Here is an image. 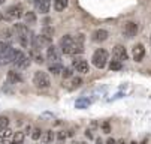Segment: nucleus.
I'll return each mask as SVG.
<instances>
[{"label": "nucleus", "mask_w": 151, "mask_h": 144, "mask_svg": "<svg viewBox=\"0 0 151 144\" xmlns=\"http://www.w3.org/2000/svg\"><path fill=\"white\" fill-rule=\"evenodd\" d=\"M14 33L18 39V42L21 47H24V48H29L30 42H32V36H30V32H29V27L26 24H21V23H17L14 24Z\"/></svg>", "instance_id": "f257e3e1"}, {"label": "nucleus", "mask_w": 151, "mask_h": 144, "mask_svg": "<svg viewBox=\"0 0 151 144\" xmlns=\"http://www.w3.org/2000/svg\"><path fill=\"white\" fill-rule=\"evenodd\" d=\"M60 48L64 54H69V56H73V54H81L78 47H76V42H75V38H72L70 35H64L61 39H60Z\"/></svg>", "instance_id": "f03ea898"}, {"label": "nucleus", "mask_w": 151, "mask_h": 144, "mask_svg": "<svg viewBox=\"0 0 151 144\" xmlns=\"http://www.w3.org/2000/svg\"><path fill=\"white\" fill-rule=\"evenodd\" d=\"M108 60H109V53H108L105 48H97L91 57V62L93 65L97 68V69H103L106 65H108Z\"/></svg>", "instance_id": "7ed1b4c3"}, {"label": "nucleus", "mask_w": 151, "mask_h": 144, "mask_svg": "<svg viewBox=\"0 0 151 144\" xmlns=\"http://www.w3.org/2000/svg\"><path fill=\"white\" fill-rule=\"evenodd\" d=\"M33 84H35L36 87H39V89H47V87H50L51 81H50L48 74L44 72V71H36L35 75H33Z\"/></svg>", "instance_id": "20e7f679"}, {"label": "nucleus", "mask_w": 151, "mask_h": 144, "mask_svg": "<svg viewBox=\"0 0 151 144\" xmlns=\"http://www.w3.org/2000/svg\"><path fill=\"white\" fill-rule=\"evenodd\" d=\"M21 17H24V9H23V5L19 3L9 6L5 12V20H8V21L9 20H18Z\"/></svg>", "instance_id": "39448f33"}, {"label": "nucleus", "mask_w": 151, "mask_h": 144, "mask_svg": "<svg viewBox=\"0 0 151 144\" xmlns=\"http://www.w3.org/2000/svg\"><path fill=\"white\" fill-rule=\"evenodd\" d=\"M12 63L19 68V69H26L30 66V59L23 53V51H19V50H15V56H14V60H12Z\"/></svg>", "instance_id": "423d86ee"}, {"label": "nucleus", "mask_w": 151, "mask_h": 144, "mask_svg": "<svg viewBox=\"0 0 151 144\" xmlns=\"http://www.w3.org/2000/svg\"><path fill=\"white\" fill-rule=\"evenodd\" d=\"M72 66L76 69V72H81V74H88L90 72V66H88V62L84 60L81 57H75L72 60Z\"/></svg>", "instance_id": "0eeeda50"}, {"label": "nucleus", "mask_w": 151, "mask_h": 144, "mask_svg": "<svg viewBox=\"0 0 151 144\" xmlns=\"http://www.w3.org/2000/svg\"><path fill=\"white\" fill-rule=\"evenodd\" d=\"M129 54L126 51V48L123 45H115L114 50H112V60L115 62H120V63H123L124 60H127Z\"/></svg>", "instance_id": "6e6552de"}, {"label": "nucleus", "mask_w": 151, "mask_h": 144, "mask_svg": "<svg viewBox=\"0 0 151 144\" xmlns=\"http://www.w3.org/2000/svg\"><path fill=\"white\" fill-rule=\"evenodd\" d=\"M138 24L136 23H133V21H127L126 24H124V29H123V33H124V36L127 38V39H132V38H135L136 36V33H138Z\"/></svg>", "instance_id": "1a4fd4ad"}, {"label": "nucleus", "mask_w": 151, "mask_h": 144, "mask_svg": "<svg viewBox=\"0 0 151 144\" xmlns=\"http://www.w3.org/2000/svg\"><path fill=\"white\" fill-rule=\"evenodd\" d=\"M47 59H48V60H51L52 63H60L61 54H60L58 48H57V47H54V45H50V47L47 48Z\"/></svg>", "instance_id": "9d476101"}, {"label": "nucleus", "mask_w": 151, "mask_h": 144, "mask_svg": "<svg viewBox=\"0 0 151 144\" xmlns=\"http://www.w3.org/2000/svg\"><path fill=\"white\" fill-rule=\"evenodd\" d=\"M33 3H35L37 12H40V14H48L50 12L51 0H33Z\"/></svg>", "instance_id": "9b49d317"}, {"label": "nucleus", "mask_w": 151, "mask_h": 144, "mask_svg": "<svg viewBox=\"0 0 151 144\" xmlns=\"http://www.w3.org/2000/svg\"><path fill=\"white\" fill-rule=\"evenodd\" d=\"M108 36H109L108 30H105V29H97V30L93 32L91 39L94 41V42H105V41L108 39Z\"/></svg>", "instance_id": "f8f14e48"}, {"label": "nucleus", "mask_w": 151, "mask_h": 144, "mask_svg": "<svg viewBox=\"0 0 151 144\" xmlns=\"http://www.w3.org/2000/svg\"><path fill=\"white\" fill-rule=\"evenodd\" d=\"M132 56H133V60L135 62H142L144 56H145V48L142 44H136L132 50Z\"/></svg>", "instance_id": "ddd939ff"}, {"label": "nucleus", "mask_w": 151, "mask_h": 144, "mask_svg": "<svg viewBox=\"0 0 151 144\" xmlns=\"http://www.w3.org/2000/svg\"><path fill=\"white\" fill-rule=\"evenodd\" d=\"M40 140H42V143H44V144H52V141H54V132H52V131L42 132Z\"/></svg>", "instance_id": "4468645a"}, {"label": "nucleus", "mask_w": 151, "mask_h": 144, "mask_svg": "<svg viewBox=\"0 0 151 144\" xmlns=\"http://www.w3.org/2000/svg\"><path fill=\"white\" fill-rule=\"evenodd\" d=\"M48 71H50L52 75H60V74H63L64 68H63L61 63H51L50 68H48Z\"/></svg>", "instance_id": "2eb2a0df"}, {"label": "nucleus", "mask_w": 151, "mask_h": 144, "mask_svg": "<svg viewBox=\"0 0 151 144\" xmlns=\"http://www.w3.org/2000/svg\"><path fill=\"white\" fill-rule=\"evenodd\" d=\"M69 5V0H54V9L57 12H61L68 8Z\"/></svg>", "instance_id": "dca6fc26"}, {"label": "nucleus", "mask_w": 151, "mask_h": 144, "mask_svg": "<svg viewBox=\"0 0 151 144\" xmlns=\"http://www.w3.org/2000/svg\"><path fill=\"white\" fill-rule=\"evenodd\" d=\"M8 80L11 81V83H21L23 81V77L19 75V72H15V71H9L8 72Z\"/></svg>", "instance_id": "f3484780"}, {"label": "nucleus", "mask_w": 151, "mask_h": 144, "mask_svg": "<svg viewBox=\"0 0 151 144\" xmlns=\"http://www.w3.org/2000/svg\"><path fill=\"white\" fill-rule=\"evenodd\" d=\"M24 132H21V131H18V132H15L14 134V137H12V144H23L24 143Z\"/></svg>", "instance_id": "a211bd4d"}, {"label": "nucleus", "mask_w": 151, "mask_h": 144, "mask_svg": "<svg viewBox=\"0 0 151 144\" xmlns=\"http://www.w3.org/2000/svg\"><path fill=\"white\" fill-rule=\"evenodd\" d=\"M24 20H26V24H36V14L35 12H32V11H29V12H26L24 14Z\"/></svg>", "instance_id": "6ab92c4d"}, {"label": "nucleus", "mask_w": 151, "mask_h": 144, "mask_svg": "<svg viewBox=\"0 0 151 144\" xmlns=\"http://www.w3.org/2000/svg\"><path fill=\"white\" fill-rule=\"evenodd\" d=\"M40 35L45 36V38H48V39H52V36H54V29H52L51 26H44V27H42Z\"/></svg>", "instance_id": "aec40b11"}, {"label": "nucleus", "mask_w": 151, "mask_h": 144, "mask_svg": "<svg viewBox=\"0 0 151 144\" xmlns=\"http://www.w3.org/2000/svg\"><path fill=\"white\" fill-rule=\"evenodd\" d=\"M2 39H5V41H8V42H11V41L14 39V30H11V29H5V30H2Z\"/></svg>", "instance_id": "412c9836"}, {"label": "nucleus", "mask_w": 151, "mask_h": 144, "mask_svg": "<svg viewBox=\"0 0 151 144\" xmlns=\"http://www.w3.org/2000/svg\"><path fill=\"white\" fill-rule=\"evenodd\" d=\"M12 137H14V132H12L9 128H6V129H3V131H0V140H2V141L9 140V138H12Z\"/></svg>", "instance_id": "4be33fe9"}, {"label": "nucleus", "mask_w": 151, "mask_h": 144, "mask_svg": "<svg viewBox=\"0 0 151 144\" xmlns=\"http://www.w3.org/2000/svg\"><path fill=\"white\" fill-rule=\"evenodd\" d=\"M8 126H9V119L5 117V116H2V117H0V131L6 129Z\"/></svg>", "instance_id": "5701e85b"}, {"label": "nucleus", "mask_w": 151, "mask_h": 144, "mask_svg": "<svg viewBox=\"0 0 151 144\" xmlns=\"http://www.w3.org/2000/svg\"><path fill=\"white\" fill-rule=\"evenodd\" d=\"M109 69L111 71H120L121 69V63L120 62H115V60H111L109 62Z\"/></svg>", "instance_id": "b1692460"}, {"label": "nucleus", "mask_w": 151, "mask_h": 144, "mask_svg": "<svg viewBox=\"0 0 151 144\" xmlns=\"http://www.w3.org/2000/svg\"><path fill=\"white\" fill-rule=\"evenodd\" d=\"M40 137H42V131H40L39 128L32 129V138H33V140H39Z\"/></svg>", "instance_id": "393cba45"}, {"label": "nucleus", "mask_w": 151, "mask_h": 144, "mask_svg": "<svg viewBox=\"0 0 151 144\" xmlns=\"http://www.w3.org/2000/svg\"><path fill=\"white\" fill-rule=\"evenodd\" d=\"M82 84V78L81 77H73L72 78V87H79Z\"/></svg>", "instance_id": "a878e982"}, {"label": "nucleus", "mask_w": 151, "mask_h": 144, "mask_svg": "<svg viewBox=\"0 0 151 144\" xmlns=\"http://www.w3.org/2000/svg\"><path fill=\"white\" fill-rule=\"evenodd\" d=\"M88 104H90V102H88L87 99H81V101H76V104H75V105H76L78 108H82V107L88 105Z\"/></svg>", "instance_id": "bb28decb"}, {"label": "nucleus", "mask_w": 151, "mask_h": 144, "mask_svg": "<svg viewBox=\"0 0 151 144\" xmlns=\"http://www.w3.org/2000/svg\"><path fill=\"white\" fill-rule=\"evenodd\" d=\"M63 77H64V78H70V77H72V69H70V68H64Z\"/></svg>", "instance_id": "cd10ccee"}, {"label": "nucleus", "mask_w": 151, "mask_h": 144, "mask_svg": "<svg viewBox=\"0 0 151 144\" xmlns=\"http://www.w3.org/2000/svg\"><path fill=\"white\" fill-rule=\"evenodd\" d=\"M33 57H35V62H36V63H44V62H45L44 57H42V54H35Z\"/></svg>", "instance_id": "c85d7f7f"}, {"label": "nucleus", "mask_w": 151, "mask_h": 144, "mask_svg": "<svg viewBox=\"0 0 151 144\" xmlns=\"http://www.w3.org/2000/svg\"><path fill=\"white\" fill-rule=\"evenodd\" d=\"M66 137H68V135L64 134V132H58V134H57V138H58V141H60V143L66 141Z\"/></svg>", "instance_id": "c756f323"}, {"label": "nucleus", "mask_w": 151, "mask_h": 144, "mask_svg": "<svg viewBox=\"0 0 151 144\" xmlns=\"http://www.w3.org/2000/svg\"><path fill=\"white\" fill-rule=\"evenodd\" d=\"M103 131L106 134H109V123H103Z\"/></svg>", "instance_id": "7c9ffc66"}, {"label": "nucleus", "mask_w": 151, "mask_h": 144, "mask_svg": "<svg viewBox=\"0 0 151 144\" xmlns=\"http://www.w3.org/2000/svg\"><path fill=\"white\" fill-rule=\"evenodd\" d=\"M85 137H87L88 140H93V134H91V131H88V129L85 131Z\"/></svg>", "instance_id": "2f4dec72"}, {"label": "nucleus", "mask_w": 151, "mask_h": 144, "mask_svg": "<svg viewBox=\"0 0 151 144\" xmlns=\"http://www.w3.org/2000/svg\"><path fill=\"white\" fill-rule=\"evenodd\" d=\"M106 144H117V141H115L114 138H108V141H106Z\"/></svg>", "instance_id": "473e14b6"}, {"label": "nucleus", "mask_w": 151, "mask_h": 144, "mask_svg": "<svg viewBox=\"0 0 151 144\" xmlns=\"http://www.w3.org/2000/svg\"><path fill=\"white\" fill-rule=\"evenodd\" d=\"M0 144H12L9 140H5V141H2V143H0Z\"/></svg>", "instance_id": "72a5a7b5"}, {"label": "nucleus", "mask_w": 151, "mask_h": 144, "mask_svg": "<svg viewBox=\"0 0 151 144\" xmlns=\"http://www.w3.org/2000/svg\"><path fill=\"white\" fill-rule=\"evenodd\" d=\"M30 131H32V126H27V128H26V131H24V132H27V134H29V132H30Z\"/></svg>", "instance_id": "f704fd0d"}, {"label": "nucleus", "mask_w": 151, "mask_h": 144, "mask_svg": "<svg viewBox=\"0 0 151 144\" xmlns=\"http://www.w3.org/2000/svg\"><path fill=\"white\" fill-rule=\"evenodd\" d=\"M96 143H97V144H103V143H102V140H100V138H97V140H96Z\"/></svg>", "instance_id": "c9c22d12"}, {"label": "nucleus", "mask_w": 151, "mask_h": 144, "mask_svg": "<svg viewBox=\"0 0 151 144\" xmlns=\"http://www.w3.org/2000/svg\"><path fill=\"white\" fill-rule=\"evenodd\" d=\"M3 2H5V0H0V6H2V5H3Z\"/></svg>", "instance_id": "e433bc0d"}, {"label": "nucleus", "mask_w": 151, "mask_h": 144, "mask_svg": "<svg viewBox=\"0 0 151 144\" xmlns=\"http://www.w3.org/2000/svg\"><path fill=\"white\" fill-rule=\"evenodd\" d=\"M118 144H126V143L124 141H118Z\"/></svg>", "instance_id": "4c0bfd02"}, {"label": "nucleus", "mask_w": 151, "mask_h": 144, "mask_svg": "<svg viewBox=\"0 0 151 144\" xmlns=\"http://www.w3.org/2000/svg\"><path fill=\"white\" fill-rule=\"evenodd\" d=\"M79 144H88V143H84V141H82V143H79Z\"/></svg>", "instance_id": "58836bf2"}, {"label": "nucleus", "mask_w": 151, "mask_h": 144, "mask_svg": "<svg viewBox=\"0 0 151 144\" xmlns=\"http://www.w3.org/2000/svg\"><path fill=\"white\" fill-rule=\"evenodd\" d=\"M130 144H136V143H135V141H133V143H130Z\"/></svg>", "instance_id": "ea45409f"}, {"label": "nucleus", "mask_w": 151, "mask_h": 144, "mask_svg": "<svg viewBox=\"0 0 151 144\" xmlns=\"http://www.w3.org/2000/svg\"><path fill=\"white\" fill-rule=\"evenodd\" d=\"M150 42H151V38H150Z\"/></svg>", "instance_id": "a19ab883"}]
</instances>
